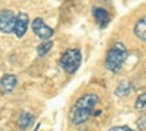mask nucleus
<instances>
[{
    "mask_svg": "<svg viewBox=\"0 0 146 131\" xmlns=\"http://www.w3.org/2000/svg\"><path fill=\"white\" fill-rule=\"evenodd\" d=\"M100 105V98L98 95L95 93H85L83 96H80L73 108L70 111V121L75 124V125H79V124H83L86 122L91 115L94 114V111L96 109V106Z\"/></svg>",
    "mask_w": 146,
    "mask_h": 131,
    "instance_id": "f257e3e1",
    "label": "nucleus"
},
{
    "mask_svg": "<svg viewBox=\"0 0 146 131\" xmlns=\"http://www.w3.org/2000/svg\"><path fill=\"white\" fill-rule=\"evenodd\" d=\"M127 55H129V51L123 42L113 44L111 48L107 53V57H105V67L110 71H113V73H117L123 67V64L126 63Z\"/></svg>",
    "mask_w": 146,
    "mask_h": 131,
    "instance_id": "f03ea898",
    "label": "nucleus"
},
{
    "mask_svg": "<svg viewBox=\"0 0 146 131\" xmlns=\"http://www.w3.org/2000/svg\"><path fill=\"white\" fill-rule=\"evenodd\" d=\"M60 66H62L67 73H75L78 71V68L80 67V63H82V53L79 48H69L66 50L62 57L58 60Z\"/></svg>",
    "mask_w": 146,
    "mask_h": 131,
    "instance_id": "7ed1b4c3",
    "label": "nucleus"
},
{
    "mask_svg": "<svg viewBox=\"0 0 146 131\" xmlns=\"http://www.w3.org/2000/svg\"><path fill=\"white\" fill-rule=\"evenodd\" d=\"M31 26H32L34 34H35L38 38L44 39V41H50V38L53 37V34H54L53 28L48 26L41 18H35V19L32 20V23H31Z\"/></svg>",
    "mask_w": 146,
    "mask_h": 131,
    "instance_id": "20e7f679",
    "label": "nucleus"
},
{
    "mask_svg": "<svg viewBox=\"0 0 146 131\" xmlns=\"http://www.w3.org/2000/svg\"><path fill=\"white\" fill-rule=\"evenodd\" d=\"M15 13L9 9H3L0 10V32L3 34H9L13 31L15 26Z\"/></svg>",
    "mask_w": 146,
    "mask_h": 131,
    "instance_id": "39448f33",
    "label": "nucleus"
},
{
    "mask_svg": "<svg viewBox=\"0 0 146 131\" xmlns=\"http://www.w3.org/2000/svg\"><path fill=\"white\" fill-rule=\"evenodd\" d=\"M28 26H29V16H28V13H25V12L18 13V16L15 19V26H13L15 35L18 38H22L23 35L27 34Z\"/></svg>",
    "mask_w": 146,
    "mask_h": 131,
    "instance_id": "423d86ee",
    "label": "nucleus"
},
{
    "mask_svg": "<svg viewBox=\"0 0 146 131\" xmlns=\"http://www.w3.org/2000/svg\"><path fill=\"white\" fill-rule=\"evenodd\" d=\"M92 16H94L96 25L100 28H107L110 20H111V16H110L108 10L104 9V7H100V6H95L92 9Z\"/></svg>",
    "mask_w": 146,
    "mask_h": 131,
    "instance_id": "0eeeda50",
    "label": "nucleus"
},
{
    "mask_svg": "<svg viewBox=\"0 0 146 131\" xmlns=\"http://www.w3.org/2000/svg\"><path fill=\"white\" fill-rule=\"evenodd\" d=\"M16 86H18V77L15 74H5L0 80V92L5 95L13 92Z\"/></svg>",
    "mask_w": 146,
    "mask_h": 131,
    "instance_id": "6e6552de",
    "label": "nucleus"
},
{
    "mask_svg": "<svg viewBox=\"0 0 146 131\" xmlns=\"http://www.w3.org/2000/svg\"><path fill=\"white\" fill-rule=\"evenodd\" d=\"M32 122H34V115H32V114H29V112H21L19 120H18V127H19V130L25 131Z\"/></svg>",
    "mask_w": 146,
    "mask_h": 131,
    "instance_id": "1a4fd4ad",
    "label": "nucleus"
},
{
    "mask_svg": "<svg viewBox=\"0 0 146 131\" xmlns=\"http://www.w3.org/2000/svg\"><path fill=\"white\" fill-rule=\"evenodd\" d=\"M145 23H146V19H145V16H142L135 25V35L142 41L146 39V25Z\"/></svg>",
    "mask_w": 146,
    "mask_h": 131,
    "instance_id": "9d476101",
    "label": "nucleus"
},
{
    "mask_svg": "<svg viewBox=\"0 0 146 131\" xmlns=\"http://www.w3.org/2000/svg\"><path fill=\"white\" fill-rule=\"evenodd\" d=\"M53 48V42L51 41H44L41 45H38V48H36V53H38V55L44 57L48 51H50Z\"/></svg>",
    "mask_w": 146,
    "mask_h": 131,
    "instance_id": "9b49d317",
    "label": "nucleus"
},
{
    "mask_svg": "<svg viewBox=\"0 0 146 131\" xmlns=\"http://www.w3.org/2000/svg\"><path fill=\"white\" fill-rule=\"evenodd\" d=\"M127 92H130V85L127 82H121L120 86L115 89V93L120 95V96H124V95H127Z\"/></svg>",
    "mask_w": 146,
    "mask_h": 131,
    "instance_id": "f8f14e48",
    "label": "nucleus"
},
{
    "mask_svg": "<svg viewBox=\"0 0 146 131\" xmlns=\"http://www.w3.org/2000/svg\"><path fill=\"white\" fill-rule=\"evenodd\" d=\"M145 102H146V95L140 93V96L136 99V105H135L137 111H143L145 109Z\"/></svg>",
    "mask_w": 146,
    "mask_h": 131,
    "instance_id": "ddd939ff",
    "label": "nucleus"
},
{
    "mask_svg": "<svg viewBox=\"0 0 146 131\" xmlns=\"http://www.w3.org/2000/svg\"><path fill=\"white\" fill-rule=\"evenodd\" d=\"M108 131H133L130 127L127 125H118V127H113V128H110Z\"/></svg>",
    "mask_w": 146,
    "mask_h": 131,
    "instance_id": "4468645a",
    "label": "nucleus"
},
{
    "mask_svg": "<svg viewBox=\"0 0 146 131\" xmlns=\"http://www.w3.org/2000/svg\"><path fill=\"white\" fill-rule=\"evenodd\" d=\"M137 127H139L142 131H145V117H140V120L137 121Z\"/></svg>",
    "mask_w": 146,
    "mask_h": 131,
    "instance_id": "2eb2a0df",
    "label": "nucleus"
}]
</instances>
